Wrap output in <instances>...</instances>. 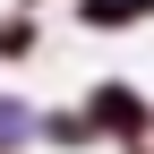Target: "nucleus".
<instances>
[{"instance_id": "5", "label": "nucleus", "mask_w": 154, "mask_h": 154, "mask_svg": "<svg viewBox=\"0 0 154 154\" xmlns=\"http://www.w3.org/2000/svg\"><path fill=\"white\" fill-rule=\"evenodd\" d=\"M26 43H34V26H26V17H17V26H0V60H17Z\"/></svg>"}, {"instance_id": "3", "label": "nucleus", "mask_w": 154, "mask_h": 154, "mask_svg": "<svg viewBox=\"0 0 154 154\" xmlns=\"http://www.w3.org/2000/svg\"><path fill=\"white\" fill-rule=\"evenodd\" d=\"M43 137H51V146H86L94 120H86V111H77V120H43Z\"/></svg>"}, {"instance_id": "2", "label": "nucleus", "mask_w": 154, "mask_h": 154, "mask_svg": "<svg viewBox=\"0 0 154 154\" xmlns=\"http://www.w3.org/2000/svg\"><path fill=\"white\" fill-rule=\"evenodd\" d=\"M128 17H154V0H86V26H128Z\"/></svg>"}, {"instance_id": "1", "label": "nucleus", "mask_w": 154, "mask_h": 154, "mask_svg": "<svg viewBox=\"0 0 154 154\" xmlns=\"http://www.w3.org/2000/svg\"><path fill=\"white\" fill-rule=\"evenodd\" d=\"M86 120L103 128V137H137V128L154 120V111H146V103H137L128 86H94V103H86Z\"/></svg>"}, {"instance_id": "4", "label": "nucleus", "mask_w": 154, "mask_h": 154, "mask_svg": "<svg viewBox=\"0 0 154 154\" xmlns=\"http://www.w3.org/2000/svg\"><path fill=\"white\" fill-rule=\"evenodd\" d=\"M26 120H34L26 103H0V146H17V137H26Z\"/></svg>"}]
</instances>
